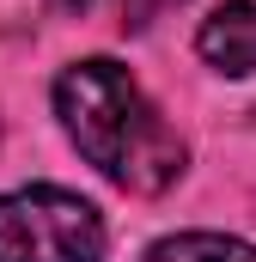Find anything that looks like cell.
Listing matches in <instances>:
<instances>
[{
  "mask_svg": "<svg viewBox=\"0 0 256 262\" xmlns=\"http://www.w3.org/2000/svg\"><path fill=\"white\" fill-rule=\"evenodd\" d=\"M0 262H104V213L73 189L0 195Z\"/></svg>",
  "mask_w": 256,
  "mask_h": 262,
  "instance_id": "2",
  "label": "cell"
},
{
  "mask_svg": "<svg viewBox=\"0 0 256 262\" xmlns=\"http://www.w3.org/2000/svg\"><path fill=\"white\" fill-rule=\"evenodd\" d=\"M146 262H256V244L226 232H177V238H159Z\"/></svg>",
  "mask_w": 256,
  "mask_h": 262,
  "instance_id": "4",
  "label": "cell"
},
{
  "mask_svg": "<svg viewBox=\"0 0 256 262\" xmlns=\"http://www.w3.org/2000/svg\"><path fill=\"white\" fill-rule=\"evenodd\" d=\"M116 6H122L128 25H153V18H159L165 6H177V0H116Z\"/></svg>",
  "mask_w": 256,
  "mask_h": 262,
  "instance_id": "5",
  "label": "cell"
},
{
  "mask_svg": "<svg viewBox=\"0 0 256 262\" xmlns=\"http://www.w3.org/2000/svg\"><path fill=\"white\" fill-rule=\"evenodd\" d=\"M55 110H61L73 146L134 195H159L183 177V140L177 128L146 104V92L116 61H73L55 79Z\"/></svg>",
  "mask_w": 256,
  "mask_h": 262,
  "instance_id": "1",
  "label": "cell"
},
{
  "mask_svg": "<svg viewBox=\"0 0 256 262\" xmlns=\"http://www.w3.org/2000/svg\"><path fill=\"white\" fill-rule=\"evenodd\" d=\"M49 6H55V12H67V18H73V12H86L92 0H49Z\"/></svg>",
  "mask_w": 256,
  "mask_h": 262,
  "instance_id": "6",
  "label": "cell"
},
{
  "mask_svg": "<svg viewBox=\"0 0 256 262\" xmlns=\"http://www.w3.org/2000/svg\"><path fill=\"white\" fill-rule=\"evenodd\" d=\"M195 49L220 73H256V0H226L201 18Z\"/></svg>",
  "mask_w": 256,
  "mask_h": 262,
  "instance_id": "3",
  "label": "cell"
}]
</instances>
